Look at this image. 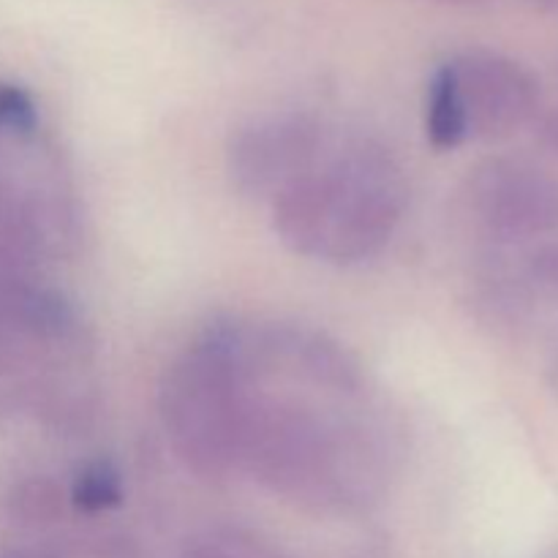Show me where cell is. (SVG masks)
Segmentation results:
<instances>
[{
  "label": "cell",
  "instance_id": "52a82bcc",
  "mask_svg": "<svg viewBox=\"0 0 558 558\" xmlns=\"http://www.w3.org/2000/svg\"><path fill=\"white\" fill-rule=\"evenodd\" d=\"M262 376L287 374L305 385L330 392H357L363 385L360 365L336 338L303 325L259 327Z\"/></svg>",
  "mask_w": 558,
  "mask_h": 558
},
{
  "label": "cell",
  "instance_id": "8fae6325",
  "mask_svg": "<svg viewBox=\"0 0 558 558\" xmlns=\"http://www.w3.org/2000/svg\"><path fill=\"white\" fill-rule=\"evenodd\" d=\"M523 276L532 283L534 292L556 294L558 298V240L539 245L523 262Z\"/></svg>",
  "mask_w": 558,
  "mask_h": 558
},
{
  "label": "cell",
  "instance_id": "6da1fadb",
  "mask_svg": "<svg viewBox=\"0 0 558 558\" xmlns=\"http://www.w3.org/2000/svg\"><path fill=\"white\" fill-rule=\"evenodd\" d=\"M238 466L289 499L343 510L385 488L390 456L371 425L327 417L300 401L251 396Z\"/></svg>",
  "mask_w": 558,
  "mask_h": 558
},
{
  "label": "cell",
  "instance_id": "ba28073f",
  "mask_svg": "<svg viewBox=\"0 0 558 558\" xmlns=\"http://www.w3.org/2000/svg\"><path fill=\"white\" fill-rule=\"evenodd\" d=\"M425 136L436 150H456L469 136L466 112H463L461 90H458L452 63H441L428 82L425 101Z\"/></svg>",
  "mask_w": 558,
  "mask_h": 558
},
{
  "label": "cell",
  "instance_id": "277c9868",
  "mask_svg": "<svg viewBox=\"0 0 558 558\" xmlns=\"http://www.w3.org/2000/svg\"><path fill=\"white\" fill-rule=\"evenodd\" d=\"M469 213L499 243L545 238L558 229V178L526 158H488L466 183Z\"/></svg>",
  "mask_w": 558,
  "mask_h": 558
},
{
  "label": "cell",
  "instance_id": "30bf717a",
  "mask_svg": "<svg viewBox=\"0 0 558 558\" xmlns=\"http://www.w3.org/2000/svg\"><path fill=\"white\" fill-rule=\"evenodd\" d=\"M38 125L36 104L31 93L20 85H0V131H14V134H33Z\"/></svg>",
  "mask_w": 558,
  "mask_h": 558
},
{
  "label": "cell",
  "instance_id": "8992f818",
  "mask_svg": "<svg viewBox=\"0 0 558 558\" xmlns=\"http://www.w3.org/2000/svg\"><path fill=\"white\" fill-rule=\"evenodd\" d=\"M450 63L469 134L499 142L532 123L539 109V82L526 65L494 49H469Z\"/></svg>",
  "mask_w": 558,
  "mask_h": 558
},
{
  "label": "cell",
  "instance_id": "4fadbf2b",
  "mask_svg": "<svg viewBox=\"0 0 558 558\" xmlns=\"http://www.w3.org/2000/svg\"><path fill=\"white\" fill-rule=\"evenodd\" d=\"M548 385H550V390L558 396V347L554 349V354H550V360H548Z\"/></svg>",
  "mask_w": 558,
  "mask_h": 558
},
{
  "label": "cell",
  "instance_id": "5bb4252c",
  "mask_svg": "<svg viewBox=\"0 0 558 558\" xmlns=\"http://www.w3.org/2000/svg\"><path fill=\"white\" fill-rule=\"evenodd\" d=\"M532 3L539 9H558V0H532Z\"/></svg>",
  "mask_w": 558,
  "mask_h": 558
},
{
  "label": "cell",
  "instance_id": "9c48e42d",
  "mask_svg": "<svg viewBox=\"0 0 558 558\" xmlns=\"http://www.w3.org/2000/svg\"><path fill=\"white\" fill-rule=\"evenodd\" d=\"M71 501L82 512H107L123 505V477L109 458L85 463L71 485Z\"/></svg>",
  "mask_w": 558,
  "mask_h": 558
},
{
  "label": "cell",
  "instance_id": "5b68a950",
  "mask_svg": "<svg viewBox=\"0 0 558 558\" xmlns=\"http://www.w3.org/2000/svg\"><path fill=\"white\" fill-rule=\"evenodd\" d=\"M325 131L311 114L289 112L259 118L232 136L229 178L245 196H276L300 172L319 161Z\"/></svg>",
  "mask_w": 558,
  "mask_h": 558
},
{
  "label": "cell",
  "instance_id": "7c38bea8",
  "mask_svg": "<svg viewBox=\"0 0 558 558\" xmlns=\"http://www.w3.org/2000/svg\"><path fill=\"white\" fill-rule=\"evenodd\" d=\"M539 134H543V140L548 142L550 147H556L558 150V112L548 114V118L539 123Z\"/></svg>",
  "mask_w": 558,
  "mask_h": 558
},
{
  "label": "cell",
  "instance_id": "3957f363",
  "mask_svg": "<svg viewBox=\"0 0 558 558\" xmlns=\"http://www.w3.org/2000/svg\"><path fill=\"white\" fill-rule=\"evenodd\" d=\"M251 385L221 322H213L163 376V428L180 461L199 477L218 480L240 463Z\"/></svg>",
  "mask_w": 558,
  "mask_h": 558
},
{
  "label": "cell",
  "instance_id": "7a4b0ae2",
  "mask_svg": "<svg viewBox=\"0 0 558 558\" xmlns=\"http://www.w3.org/2000/svg\"><path fill=\"white\" fill-rule=\"evenodd\" d=\"M401 163L360 140L308 167L272 196V227L292 254L349 267L381 254L407 210Z\"/></svg>",
  "mask_w": 558,
  "mask_h": 558
}]
</instances>
